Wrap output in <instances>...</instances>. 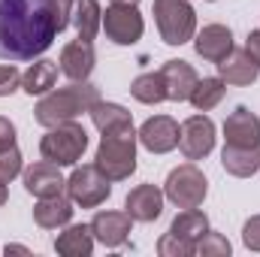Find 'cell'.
Wrapping results in <instances>:
<instances>
[{
	"instance_id": "obj_36",
	"label": "cell",
	"mask_w": 260,
	"mask_h": 257,
	"mask_svg": "<svg viewBox=\"0 0 260 257\" xmlns=\"http://www.w3.org/2000/svg\"><path fill=\"white\" fill-rule=\"evenodd\" d=\"M3 251H6V254H27V248H24V245H6Z\"/></svg>"
},
{
	"instance_id": "obj_8",
	"label": "cell",
	"mask_w": 260,
	"mask_h": 257,
	"mask_svg": "<svg viewBox=\"0 0 260 257\" xmlns=\"http://www.w3.org/2000/svg\"><path fill=\"white\" fill-rule=\"evenodd\" d=\"M103 30H106V37L115 46H133V43H139V37L145 30V21H142V15H139L136 6L112 3L103 12Z\"/></svg>"
},
{
	"instance_id": "obj_9",
	"label": "cell",
	"mask_w": 260,
	"mask_h": 257,
	"mask_svg": "<svg viewBox=\"0 0 260 257\" xmlns=\"http://www.w3.org/2000/svg\"><path fill=\"white\" fill-rule=\"evenodd\" d=\"M179 148L188 160H203L215 148V124L209 115H191L179 127Z\"/></svg>"
},
{
	"instance_id": "obj_12",
	"label": "cell",
	"mask_w": 260,
	"mask_h": 257,
	"mask_svg": "<svg viewBox=\"0 0 260 257\" xmlns=\"http://www.w3.org/2000/svg\"><path fill=\"white\" fill-rule=\"evenodd\" d=\"M130 230H133V218H130L127 212H97L94 221H91L94 239H97L100 245H106V248L124 245L127 236H130Z\"/></svg>"
},
{
	"instance_id": "obj_30",
	"label": "cell",
	"mask_w": 260,
	"mask_h": 257,
	"mask_svg": "<svg viewBox=\"0 0 260 257\" xmlns=\"http://www.w3.org/2000/svg\"><path fill=\"white\" fill-rule=\"evenodd\" d=\"M21 173V151L12 145V148H3L0 151V182H12L15 176Z\"/></svg>"
},
{
	"instance_id": "obj_2",
	"label": "cell",
	"mask_w": 260,
	"mask_h": 257,
	"mask_svg": "<svg viewBox=\"0 0 260 257\" xmlns=\"http://www.w3.org/2000/svg\"><path fill=\"white\" fill-rule=\"evenodd\" d=\"M100 100V91L85 79V82H73L67 88L43 94V100L37 103V124L43 127H58L64 121H76L82 112H91V106Z\"/></svg>"
},
{
	"instance_id": "obj_20",
	"label": "cell",
	"mask_w": 260,
	"mask_h": 257,
	"mask_svg": "<svg viewBox=\"0 0 260 257\" xmlns=\"http://www.w3.org/2000/svg\"><path fill=\"white\" fill-rule=\"evenodd\" d=\"M221 167L236 176V179H248L260 170V145L257 148H242V145H224L221 151Z\"/></svg>"
},
{
	"instance_id": "obj_1",
	"label": "cell",
	"mask_w": 260,
	"mask_h": 257,
	"mask_svg": "<svg viewBox=\"0 0 260 257\" xmlns=\"http://www.w3.org/2000/svg\"><path fill=\"white\" fill-rule=\"evenodd\" d=\"M55 37L52 0H0V61H34Z\"/></svg>"
},
{
	"instance_id": "obj_13",
	"label": "cell",
	"mask_w": 260,
	"mask_h": 257,
	"mask_svg": "<svg viewBox=\"0 0 260 257\" xmlns=\"http://www.w3.org/2000/svg\"><path fill=\"white\" fill-rule=\"evenodd\" d=\"M94 61H97L94 46L88 40H73V43H67L61 49V61L58 64H61V73L70 82H85L91 76V70H94Z\"/></svg>"
},
{
	"instance_id": "obj_6",
	"label": "cell",
	"mask_w": 260,
	"mask_h": 257,
	"mask_svg": "<svg viewBox=\"0 0 260 257\" xmlns=\"http://www.w3.org/2000/svg\"><path fill=\"white\" fill-rule=\"evenodd\" d=\"M206 194H209V182H206V176L197 170L194 164L176 167L167 176V185H164V197L173 206H179V209H197V206H203Z\"/></svg>"
},
{
	"instance_id": "obj_4",
	"label": "cell",
	"mask_w": 260,
	"mask_h": 257,
	"mask_svg": "<svg viewBox=\"0 0 260 257\" xmlns=\"http://www.w3.org/2000/svg\"><path fill=\"white\" fill-rule=\"evenodd\" d=\"M154 21L167 46H185L197 34V12L191 0H154Z\"/></svg>"
},
{
	"instance_id": "obj_11",
	"label": "cell",
	"mask_w": 260,
	"mask_h": 257,
	"mask_svg": "<svg viewBox=\"0 0 260 257\" xmlns=\"http://www.w3.org/2000/svg\"><path fill=\"white\" fill-rule=\"evenodd\" d=\"M224 139H227V145L257 148L260 145V118L248 106H236L227 115V121H224Z\"/></svg>"
},
{
	"instance_id": "obj_22",
	"label": "cell",
	"mask_w": 260,
	"mask_h": 257,
	"mask_svg": "<svg viewBox=\"0 0 260 257\" xmlns=\"http://www.w3.org/2000/svg\"><path fill=\"white\" fill-rule=\"evenodd\" d=\"M58 70H61V67L55 64V61L40 58V61H34V64L27 67V73L21 76V88H24L30 97H43V94H49V91L55 88Z\"/></svg>"
},
{
	"instance_id": "obj_29",
	"label": "cell",
	"mask_w": 260,
	"mask_h": 257,
	"mask_svg": "<svg viewBox=\"0 0 260 257\" xmlns=\"http://www.w3.org/2000/svg\"><path fill=\"white\" fill-rule=\"evenodd\" d=\"M157 251H160V257H191L194 254V242H188V239H182L176 233H167V236L157 239Z\"/></svg>"
},
{
	"instance_id": "obj_27",
	"label": "cell",
	"mask_w": 260,
	"mask_h": 257,
	"mask_svg": "<svg viewBox=\"0 0 260 257\" xmlns=\"http://www.w3.org/2000/svg\"><path fill=\"white\" fill-rule=\"evenodd\" d=\"M209 230V218L203 215V212H197V209H185V212H179L176 218H173V227H170V233H176V236H182V239H188V242H194Z\"/></svg>"
},
{
	"instance_id": "obj_16",
	"label": "cell",
	"mask_w": 260,
	"mask_h": 257,
	"mask_svg": "<svg viewBox=\"0 0 260 257\" xmlns=\"http://www.w3.org/2000/svg\"><path fill=\"white\" fill-rule=\"evenodd\" d=\"M194 49H197L200 58L218 64V61H224V58L233 52V34H230V27H224V24H206V27L194 37Z\"/></svg>"
},
{
	"instance_id": "obj_32",
	"label": "cell",
	"mask_w": 260,
	"mask_h": 257,
	"mask_svg": "<svg viewBox=\"0 0 260 257\" xmlns=\"http://www.w3.org/2000/svg\"><path fill=\"white\" fill-rule=\"evenodd\" d=\"M242 242H245V248L260 251V215H251V218L245 221V227H242Z\"/></svg>"
},
{
	"instance_id": "obj_31",
	"label": "cell",
	"mask_w": 260,
	"mask_h": 257,
	"mask_svg": "<svg viewBox=\"0 0 260 257\" xmlns=\"http://www.w3.org/2000/svg\"><path fill=\"white\" fill-rule=\"evenodd\" d=\"M21 85V73L12 64H0V97H9L12 91H18Z\"/></svg>"
},
{
	"instance_id": "obj_35",
	"label": "cell",
	"mask_w": 260,
	"mask_h": 257,
	"mask_svg": "<svg viewBox=\"0 0 260 257\" xmlns=\"http://www.w3.org/2000/svg\"><path fill=\"white\" fill-rule=\"evenodd\" d=\"M245 52L257 61V67H260V30H251L248 34V40H245Z\"/></svg>"
},
{
	"instance_id": "obj_7",
	"label": "cell",
	"mask_w": 260,
	"mask_h": 257,
	"mask_svg": "<svg viewBox=\"0 0 260 257\" xmlns=\"http://www.w3.org/2000/svg\"><path fill=\"white\" fill-rule=\"evenodd\" d=\"M67 194H70V200H73L76 206L94 209V206H100V203L109 200L112 182L97 170V164H82V167H76V170L70 173V179H67Z\"/></svg>"
},
{
	"instance_id": "obj_15",
	"label": "cell",
	"mask_w": 260,
	"mask_h": 257,
	"mask_svg": "<svg viewBox=\"0 0 260 257\" xmlns=\"http://www.w3.org/2000/svg\"><path fill=\"white\" fill-rule=\"evenodd\" d=\"M124 209L133 221H142V224H151L164 215V194L157 191L154 185H136L124 200Z\"/></svg>"
},
{
	"instance_id": "obj_3",
	"label": "cell",
	"mask_w": 260,
	"mask_h": 257,
	"mask_svg": "<svg viewBox=\"0 0 260 257\" xmlns=\"http://www.w3.org/2000/svg\"><path fill=\"white\" fill-rule=\"evenodd\" d=\"M94 164H97V170L109 182H124V179H130L133 170H136V130H133V124L103 133V139L97 145Z\"/></svg>"
},
{
	"instance_id": "obj_25",
	"label": "cell",
	"mask_w": 260,
	"mask_h": 257,
	"mask_svg": "<svg viewBox=\"0 0 260 257\" xmlns=\"http://www.w3.org/2000/svg\"><path fill=\"white\" fill-rule=\"evenodd\" d=\"M130 94H133V100L148 103V106L164 103V100H167V82H164L160 70H157V73H142V76H136L133 85H130Z\"/></svg>"
},
{
	"instance_id": "obj_26",
	"label": "cell",
	"mask_w": 260,
	"mask_h": 257,
	"mask_svg": "<svg viewBox=\"0 0 260 257\" xmlns=\"http://www.w3.org/2000/svg\"><path fill=\"white\" fill-rule=\"evenodd\" d=\"M224 94H227V82L221 76L218 79H197V85L188 100L194 103L197 112H209V109H215L224 100Z\"/></svg>"
},
{
	"instance_id": "obj_19",
	"label": "cell",
	"mask_w": 260,
	"mask_h": 257,
	"mask_svg": "<svg viewBox=\"0 0 260 257\" xmlns=\"http://www.w3.org/2000/svg\"><path fill=\"white\" fill-rule=\"evenodd\" d=\"M73 218V200L64 194H55V197H40V203L34 206V221L43 227V230H58L70 224Z\"/></svg>"
},
{
	"instance_id": "obj_17",
	"label": "cell",
	"mask_w": 260,
	"mask_h": 257,
	"mask_svg": "<svg viewBox=\"0 0 260 257\" xmlns=\"http://www.w3.org/2000/svg\"><path fill=\"white\" fill-rule=\"evenodd\" d=\"M218 73H221V79H224L227 85L245 88V85H254V82H257L260 67L245 49H233L224 61H218Z\"/></svg>"
},
{
	"instance_id": "obj_18",
	"label": "cell",
	"mask_w": 260,
	"mask_h": 257,
	"mask_svg": "<svg viewBox=\"0 0 260 257\" xmlns=\"http://www.w3.org/2000/svg\"><path fill=\"white\" fill-rule=\"evenodd\" d=\"M160 76L167 82V100H173V103L188 100L197 85V70L188 61H167L160 67Z\"/></svg>"
},
{
	"instance_id": "obj_38",
	"label": "cell",
	"mask_w": 260,
	"mask_h": 257,
	"mask_svg": "<svg viewBox=\"0 0 260 257\" xmlns=\"http://www.w3.org/2000/svg\"><path fill=\"white\" fill-rule=\"evenodd\" d=\"M112 3H127V6H136L139 0H112Z\"/></svg>"
},
{
	"instance_id": "obj_24",
	"label": "cell",
	"mask_w": 260,
	"mask_h": 257,
	"mask_svg": "<svg viewBox=\"0 0 260 257\" xmlns=\"http://www.w3.org/2000/svg\"><path fill=\"white\" fill-rule=\"evenodd\" d=\"M91 121H94V127L100 130V133H109V130H118V127H127L133 124V118H130V112L121 106V103H103V100H97L94 106H91Z\"/></svg>"
},
{
	"instance_id": "obj_23",
	"label": "cell",
	"mask_w": 260,
	"mask_h": 257,
	"mask_svg": "<svg viewBox=\"0 0 260 257\" xmlns=\"http://www.w3.org/2000/svg\"><path fill=\"white\" fill-rule=\"evenodd\" d=\"M73 24H76V34H79V40H94L97 37V30L103 27V9H100V3L97 0H79L76 6H73V18H70Z\"/></svg>"
},
{
	"instance_id": "obj_28",
	"label": "cell",
	"mask_w": 260,
	"mask_h": 257,
	"mask_svg": "<svg viewBox=\"0 0 260 257\" xmlns=\"http://www.w3.org/2000/svg\"><path fill=\"white\" fill-rule=\"evenodd\" d=\"M194 251H197L200 257H227V254H230V242H227V236L206 230V233L197 239Z\"/></svg>"
},
{
	"instance_id": "obj_37",
	"label": "cell",
	"mask_w": 260,
	"mask_h": 257,
	"mask_svg": "<svg viewBox=\"0 0 260 257\" xmlns=\"http://www.w3.org/2000/svg\"><path fill=\"white\" fill-rule=\"evenodd\" d=\"M6 203V182H0V206Z\"/></svg>"
},
{
	"instance_id": "obj_21",
	"label": "cell",
	"mask_w": 260,
	"mask_h": 257,
	"mask_svg": "<svg viewBox=\"0 0 260 257\" xmlns=\"http://www.w3.org/2000/svg\"><path fill=\"white\" fill-rule=\"evenodd\" d=\"M55 251L64 257H88L94 251V233L91 224H70L55 239Z\"/></svg>"
},
{
	"instance_id": "obj_33",
	"label": "cell",
	"mask_w": 260,
	"mask_h": 257,
	"mask_svg": "<svg viewBox=\"0 0 260 257\" xmlns=\"http://www.w3.org/2000/svg\"><path fill=\"white\" fill-rule=\"evenodd\" d=\"M76 3H79V0H52V6H55V21H58V34L70 24V18H73V6H76Z\"/></svg>"
},
{
	"instance_id": "obj_10",
	"label": "cell",
	"mask_w": 260,
	"mask_h": 257,
	"mask_svg": "<svg viewBox=\"0 0 260 257\" xmlns=\"http://www.w3.org/2000/svg\"><path fill=\"white\" fill-rule=\"evenodd\" d=\"M136 139H139L142 148H148L151 154H167V151H173V148L179 145V124H176L170 115H154V118H148V121L139 127Z\"/></svg>"
},
{
	"instance_id": "obj_14",
	"label": "cell",
	"mask_w": 260,
	"mask_h": 257,
	"mask_svg": "<svg viewBox=\"0 0 260 257\" xmlns=\"http://www.w3.org/2000/svg\"><path fill=\"white\" fill-rule=\"evenodd\" d=\"M24 188H27V194H34L37 200L40 197H55V194H61L67 188V179L61 176L58 164H52V160L43 157L40 164H34L24 173Z\"/></svg>"
},
{
	"instance_id": "obj_5",
	"label": "cell",
	"mask_w": 260,
	"mask_h": 257,
	"mask_svg": "<svg viewBox=\"0 0 260 257\" xmlns=\"http://www.w3.org/2000/svg\"><path fill=\"white\" fill-rule=\"evenodd\" d=\"M88 148V130L76 121H64L58 127H49V133L40 139V154L58 167H76L79 157Z\"/></svg>"
},
{
	"instance_id": "obj_34",
	"label": "cell",
	"mask_w": 260,
	"mask_h": 257,
	"mask_svg": "<svg viewBox=\"0 0 260 257\" xmlns=\"http://www.w3.org/2000/svg\"><path fill=\"white\" fill-rule=\"evenodd\" d=\"M12 145H15V127H12L9 118L0 115V151L3 148H12Z\"/></svg>"
}]
</instances>
